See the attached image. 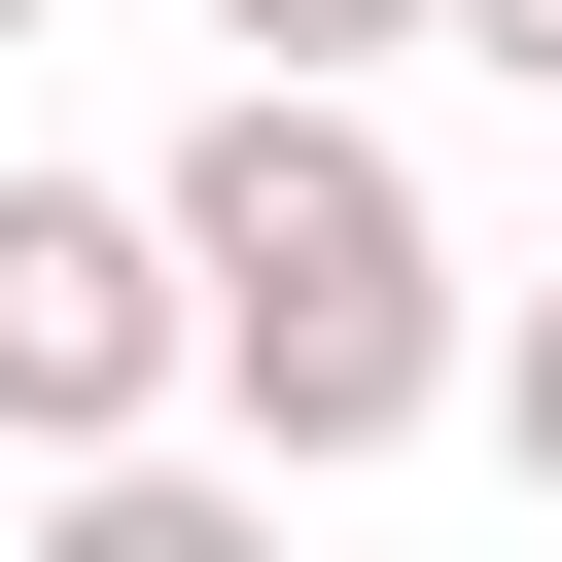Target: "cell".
<instances>
[{
  "instance_id": "cell-1",
  "label": "cell",
  "mask_w": 562,
  "mask_h": 562,
  "mask_svg": "<svg viewBox=\"0 0 562 562\" xmlns=\"http://www.w3.org/2000/svg\"><path fill=\"white\" fill-rule=\"evenodd\" d=\"M176 246H211V386H246V457L281 492H351V457H422L492 351H457V246H422V176L351 140V70H211V140H176Z\"/></svg>"
},
{
  "instance_id": "cell-2",
  "label": "cell",
  "mask_w": 562,
  "mask_h": 562,
  "mask_svg": "<svg viewBox=\"0 0 562 562\" xmlns=\"http://www.w3.org/2000/svg\"><path fill=\"white\" fill-rule=\"evenodd\" d=\"M176 386H211L176 176H0V457H140Z\"/></svg>"
},
{
  "instance_id": "cell-3",
  "label": "cell",
  "mask_w": 562,
  "mask_h": 562,
  "mask_svg": "<svg viewBox=\"0 0 562 562\" xmlns=\"http://www.w3.org/2000/svg\"><path fill=\"white\" fill-rule=\"evenodd\" d=\"M246 70H386V35H457V0H211Z\"/></svg>"
},
{
  "instance_id": "cell-4",
  "label": "cell",
  "mask_w": 562,
  "mask_h": 562,
  "mask_svg": "<svg viewBox=\"0 0 562 562\" xmlns=\"http://www.w3.org/2000/svg\"><path fill=\"white\" fill-rule=\"evenodd\" d=\"M492 457H527V492H562V281H527V316H492Z\"/></svg>"
},
{
  "instance_id": "cell-5",
  "label": "cell",
  "mask_w": 562,
  "mask_h": 562,
  "mask_svg": "<svg viewBox=\"0 0 562 562\" xmlns=\"http://www.w3.org/2000/svg\"><path fill=\"white\" fill-rule=\"evenodd\" d=\"M457 35H492V70H527V105H562V0H457Z\"/></svg>"
},
{
  "instance_id": "cell-6",
  "label": "cell",
  "mask_w": 562,
  "mask_h": 562,
  "mask_svg": "<svg viewBox=\"0 0 562 562\" xmlns=\"http://www.w3.org/2000/svg\"><path fill=\"white\" fill-rule=\"evenodd\" d=\"M0 35H35V0H0Z\"/></svg>"
}]
</instances>
